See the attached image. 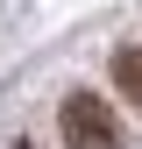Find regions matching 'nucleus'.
I'll use <instances>...</instances> for the list:
<instances>
[{
    "mask_svg": "<svg viewBox=\"0 0 142 149\" xmlns=\"http://www.w3.org/2000/svg\"><path fill=\"white\" fill-rule=\"evenodd\" d=\"M114 85L142 107V43H121V50H114Z\"/></svg>",
    "mask_w": 142,
    "mask_h": 149,
    "instance_id": "obj_2",
    "label": "nucleus"
},
{
    "mask_svg": "<svg viewBox=\"0 0 142 149\" xmlns=\"http://www.w3.org/2000/svg\"><path fill=\"white\" fill-rule=\"evenodd\" d=\"M57 128H64V149H121V121L100 92H64Z\"/></svg>",
    "mask_w": 142,
    "mask_h": 149,
    "instance_id": "obj_1",
    "label": "nucleus"
}]
</instances>
